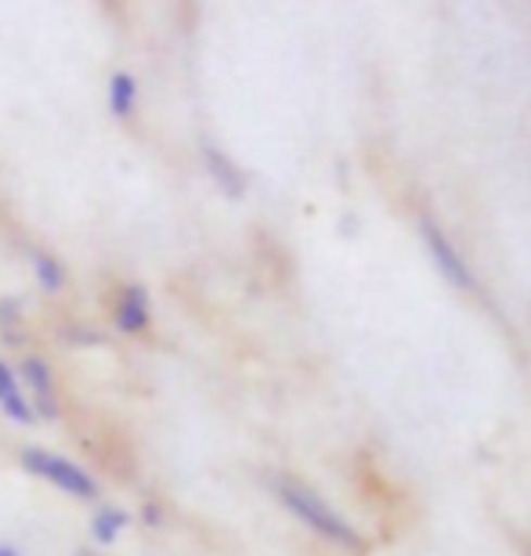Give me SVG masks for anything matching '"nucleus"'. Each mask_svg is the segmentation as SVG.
I'll return each instance as SVG.
<instances>
[{"instance_id": "nucleus-10", "label": "nucleus", "mask_w": 531, "mask_h": 556, "mask_svg": "<svg viewBox=\"0 0 531 556\" xmlns=\"http://www.w3.org/2000/svg\"><path fill=\"white\" fill-rule=\"evenodd\" d=\"M11 394H18V383H15V376H11L8 365L0 362V402H4V397H11Z\"/></svg>"}, {"instance_id": "nucleus-3", "label": "nucleus", "mask_w": 531, "mask_h": 556, "mask_svg": "<svg viewBox=\"0 0 531 556\" xmlns=\"http://www.w3.org/2000/svg\"><path fill=\"white\" fill-rule=\"evenodd\" d=\"M419 228H423V239H427L430 253H434V261H438L441 275H445L448 282H456V286H463V289H470V286H473V278H470L467 264H463L459 253L452 250V242L445 239V231H441L430 217L419 220Z\"/></svg>"}, {"instance_id": "nucleus-8", "label": "nucleus", "mask_w": 531, "mask_h": 556, "mask_svg": "<svg viewBox=\"0 0 531 556\" xmlns=\"http://www.w3.org/2000/svg\"><path fill=\"white\" fill-rule=\"evenodd\" d=\"M206 160H210V166H214V174L220 177V185H225L231 195H239V192H242V181H239V170H236V166H231V163L225 160V155L214 152V149H206Z\"/></svg>"}, {"instance_id": "nucleus-4", "label": "nucleus", "mask_w": 531, "mask_h": 556, "mask_svg": "<svg viewBox=\"0 0 531 556\" xmlns=\"http://www.w3.org/2000/svg\"><path fill=\"white\" fill-rule=\"evenodd\" d=\"M116 321H119V329H127V332H141L149 326V293H146V289L135 286V289H127V293L119 296Z\"/></svg>"}, {"instance_id": "nucleus-7", "label": "nucleus", "mask_w": 531, "mask_h": 556, "mask_svg": "<svg viewBox=\"0 0 531 556\" xmlns=\"http://www.w3.org/2000/svg\"><path fill=\"white\" fill-rule=\"evenodd\" d=\"M127 525V514H119V509H102V514L94 517V539L98 542H116V535L124 531Z\"/></svg>"}, {"instance_id": "nucleus-6", "label": "nucleus", "mask_w": 531, "mask_h": 556, "mask_svg": "<svg viewBox=\"0 0 531 556\" xmlns=\"http://www.w3.org/2000/svg\"><path fill=\"white\" fill-rule=\"evenodd\" d=\"M135 76H127V73H116L113 76V84H109V105H113V113L116 116H127L130 113V105H135Z\"/></svg>"}, {"instance_id": "nucleus-1", "label": "nucleus", "mask_w": 531, "mask_h": 556, "mask_svg": "<svg viewBox=\"0 0 531 556\" xmlns=\"http://www.w3.org/2000/svg\"><path fill=\"white\" fill-rule=\"evenodd\" d=\"M279 495L307 528L318 531V535L333 539V542H340V546H362V539L354 535V528L347 525V520L340 514H333V509H329L315 492H307V488H301V484H279Z\"/></svg>"}, {"instance_id": "nucleus-2", "label": "nucleus", "mask_w": 531, "mask_h": 556, "mask_svg": "<svg viewBox=\"0 0 531 556\" xmlns=\"http://www.w3.org/2000/svg\"><path fill=\"white\" fill-rule=\"evenodd\" d=\"M22 466H26L29 473L43 477V481L59 484L62 492H69L76 498H91L94 495V481L87 477V470H80L76 463L62 459V455H51L43 448H26L22 452Z\"/></svg>"}, {"instance_id": "nucleus-11", "label": "nucleus", "mask_w": 531, "mask_h": 556, "mask_svg": "<svg viewBox=\"0 0 531 556\" xmlns=\"http://www.w3.org/2000/svg\"><path fill=\"white\" fill-rule=\"evenodd\" d=\"M0 556H18V549H11V546H0Z\"/></svg>"}, {"instance_id": "nucleus-5", "label": "nucleus", "mask_w": 531, "mask_h": 556, "mask_svg": "<svg viewBox=\"0 0 531 556\" xmlns=\"http://www.w3.org/2000/svg\"><path fill=\"white\" fill-rule=\"evenodd\" d=\"M22 380H26L33 387V394H37V402H33V408H40L43 416H54V402H51V372L48 365H43L40 358H26L22 362Z\"/></svg>"}, {"instance_id": "nucleus-9", "label": "nucleus", "mask_w": 531, "mask_h": 556, "mask_svg": "<svg viewBox=\"0 0 531 556\" xmlns=\"http://www.w3.org/2000/svg\"><path fill=\"white\" fill-rule=\"evenodd\" d=\"M33 264H37V275H40V282L43 289H62V268H59V261H51V257H43V253H33Z\"/></svg>"}]
</instances>
